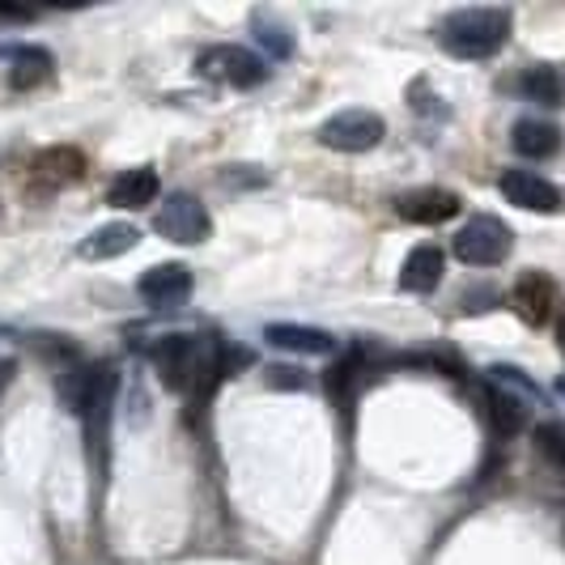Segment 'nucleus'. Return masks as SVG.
<instances>
[{
	"label": "nucleus",
	"mask_w": 565,
	"mask_h": 565,
	"mask_svg": "<svg viewBox=\"0 0 565 565\" xmlns=\"http://www.w3.org/2000/svg\"><path fill=\"white\" fill-rule=\"evenodd\" d=\"M149 358H153V370L170 392H192V387H200V379L204 383L226 379L222 374V340H196L174 332V337L158 340L149 349Z\"/></svg>",
	"instance_id": "f257e3e1"
},
{
	"label": "nucleus",
	"mask_w": 565,
	"mask_h": 565,
	"mask_svg": "<svg viewBox=\"0 0 565 565\" xmlns=\"http://www.w3.org/2000/svg\"><path fill=\"white\" fill-rule=\"evenodd\" d=\"M510 39V9L498 4H477V9H459L438 26V43L455 60H489L507 47Z\"/></svg>",
	"instance_id": "f03ea898"
},
{
	"label": "nucleus",
	"mask_w": 565,
	"mask_h": 565,
	"mask_svg": "<svg viewBox=\"0 0 565 565\" xmlns=\"http://www.w3.org/2000/svg\"><path fill=\"white\" fill-rule=\"evenodd\" d=\"M514 247V234L502 217H493V213H481V217H472V222H463V230L455 234V255L463 259V264H472V268H489V264H502Z\"/></svg>",
	"instance_id": "7ed1b4c3"
},
{
	"label": "nucleus",
	"mask_w": 565,
	"mask_h": 565,
	"mask_svg": "<svg viewBox=\"0 0 565 565\" xmlns=\"http://www.w3.org/2000/svg\"><path fill=\"white\" fill-rule=\"evenodd\" d=\"M387 124L379 111H366V107H349V111H337L332 119L319 124V145L337 149V153H366L383 141Z\"/></svg>",
	"instance_id": "20e7f679"
},
{
	"label": "nucleus",
	"mask_w": 565,
	"mask_h": 565,
	"mask_svg": "<svg viewBox=\"0 0 565 565\" xmlns=\"http://www.w3.org/2000/svg\"><path fill=\"white\" fill-rule=\"evenodd\" d=\"M158 234L179 243V247H196L213 234V217H209V209L196 196L174 192V196H167L162 213H158Z\"/></svg>",
	"instance_id": "39448f33"
},
{
	"label": "nucleus",
	"mask_w": 565,
	"mask_h": 565,
	"mask_svg": "<svg viewBox=\"0 0 565 565\" xmlns=\"http://www.w3.org/2000/svg\"><path fill=\"white\" fill-rule=\"evenodd\" d=\"M200 73L234 85V89H255V85L268 77V64L259 56H252V52H243V47H209L200 56Z\"/></svg>",
	"instance_id": "423d86ee"
},
{
	"label": "nucleus",
	"mask_w": 565,
	"mask_h": 565,
	"mask_svg": "<svg viewBox=\"0 0 565 565\" xmlns=\"http://www.w3.org/2000/svg\"><path fill=\"white\" fill-rule=\"evenodd\" d=\"M137 289H141V298L149 302V307L170 311V307H183V302L192 298L196 281H192L188 264H153L149 273H141Z\"/></svg>",
	"instance_id": "0eeeda50"
},
{
	"label": "nucleus",
	"mask_w": 565,
	"mask_h": 565,
	"mask_svg": "<svg viewBox=\"0 0 565 565\" xmlns=\"http://www.w3.org/2000/svg\"><path fill=\"white\" fill-rule=\"evenodd\" d=\"M481 413H484V425H489L498 438H514L519 429L532 425L527 399H519L514 392H507V387H493V383H481Z\"/></svg>",
	"instance_id": "6e6552de"
},
{
	"label": "nucleus",
	"mask_w": 565,
	"mask_h": 565,
	"mask_svg": "<svg viewBox=\"0 0 565 565\" xmlns=\"http://www.w3.org/2000/svg\"><path fill=\"white\" fill-rule=\"evenodd\" d=\"M498 188H502V196H507L510 204L532 209V213H557V209H562V192H557L548 179L532 174V170H507V174L498 179Z\"/></svg>",
	"instance_id": "1a4fd4ad"
},
{
	"label": "nucleus",
	"mask_w": 565,
	"mask_h": 565,
	"mask_svg": "<svg viewBox=\"0 0 565 565\" xmlns=\"http://www.w3.org/2000/svg\"><path fill=\"white\" fill-rule=\"evenodd\" d=\"M396 213L413 226H443L459 213V196L447 188H417L396 200Z\"/></svg>",
	"instance_id": "9d476101"
},
{
	"label": "nucleus",
	"mask_w": 565,
	"mask_h": 565,
	"mask_svg": "<svg viewBox=\"0 0 565 565\" xmlns=\"http://www.w3.org/2000/svg\"><path fill=\"white\" fill-rule=\"evenodd\" d=\"M553 302H557V285L548 281L544 273H523V277L514 281V289H510V307L519 311L523 323H532V328L548 323Z\"/></svg>",
	"instance_id": "9b49d317"
},
{
	"label": "nucleus",
	"mask_w": 565,
	"mask_h": 565,
	"mask_svg": "<svg viewBox=\"0 0 565 565\" xmlns=\"http://www.w3.org/2000/svg\"><path fill=\"white\" fill-rule=\"evenodd\" d=\"M443 273H447V255L438 243H417L408 259H404V268H399V289H408V294H429V289H438L443 281Z\"/></svg>",
	"instance_id": "f8f14e48"
},
{
	"label": "nucleus",
	"mask_w": 565,
	"mask_h": 565,
	"mask_svg": "<svg viewBox=\"0 0 565 565\" xmlns=\"http://www.w3.org/2000/svg\"><path fill=\"white\" fill-rule=\"evenodd\" d=\"M162 192V183H158V170L149 167H132L124 170V174H115L111 188H107V204L115 209H145V204H153Z\"/></svg>",
	"instance_id": "ddd939ff"
},
{
	"label": "nucleus",
	"mask_w": 565,
	"mask_h": 565,
	"mask_svg": "<svg viewBox=\"0 0 565 565\" xmlns=\"http://www.w3.org/2000/svg\"><path fill=\"white\" fill-rule=\"evenodd\" d=\"M264 337H268V344H277V349L307 353V358H328V353H337V337L323 332V328H307V323H273Z\"/></svg>",
	"instance_id": "4468645a"
},
{
	"label": "nucleus",
	"mask_w": 565,
	"mask_h": 565,
	"mask_svg": "<svg viewBox=\"0 0 565 565\" xmlns=\"http://www.w3.org/2000/svg\"><path fill=\"white\" fill-rule=\"evenodd\" d=\"M141 243V230L128 226V222H111V226H98L94 234L82 238V259H115V255L132 252Z\"/></svg>",
	"instance_id": "2eb2a0df"
},
{
	"label": "nucleus",
	"mask_w": 565,
	"mask_h": 565,
	"mask_svg": "<svg viewBox=\"0 0 565 565\" xmlns=\"http://www.w3.org/2000/svg\"><path fill=\"white\" fill-rule=\"evenodd\" d=\"M510 145L523 158H553L562 149V128L548 124V119H519L514 132H510Z\"/></svg>",
	"instance_id": "dca6fc26"
},
{
	"label": "nucleus",
	"mask_w": 565,
	"mask_h": 565,
	"mask_svg": "<svg viewBox=\"0 0 565 565\" xmlns=\"http://www.w3.org/2000/svg\"><path fill=\"white\" fill-rule=\"evenodd\" d=\"M362 379H366V353L362 349H349L337 366L328 370V392H332L337 404L349 408L353 396H358V387H362Z\"/></svg>",
	"instance_id": "f3484780"
},
{
	"label": "nucleus",
	"mask_w": 565,
	"mask_h": 565,
	"mask_svg": "<svg viewBox=\"0 0 565 565\" xmlns=\"http://www.w3.org/2000/svg\"><path fill=\"white\" fill-rule=\"evenodd\" d=\"M52 77V56L43 47H18L13 52V68H9V85L13 89H34Z\"/></svg>",
	"instance_id": "a211bd4d"
},
{
	"label": "nucleus",
	"mask_w": 565,
	"mask_h": 565,
	"mask_svg": "<svg viewBox=\"0 0 565 565\" xmlns=\"http://www.w3.org/2000/svg\"><path fill=\"white\" fill-rule=\"evenodd\" d=\"M98 379H103V366L64 370V379H60V399H64L73 413H85L89 399H94V392H98Z\"/></svg>",
	"instance_id": "6ab92c4d"
},
{
	"label": "nucleus",
	"mask_w": 565,
	"mask_h": 565,
	"mask_svg": "<svg viewBox=\"0 0 565 565\" xmlns=\"http://www.w3.org/2000/svg\"><path fill=\"white\" fill-rule=\"evenodd\" d=\"M514 85H519V94L532 98V103H562V82H557V73H553L548 64L527 68Z\"/></svg>",
	"instance_id": "aec40b11"
},
{
	"label": "nucleus",
	"mask_w": 565,
	"mask_h": 565,
	"mask_svg": "<svg viewBox=\"0 0 565 565\" xmlns=\"http://www.w3.org/2000/svg\"><path fill=\"white\" fill-rule=\"evenodd\" d=\"M536 451L548 459V463H557L565 472V425L562 422H548L536 429Z\"/></svg>",
	"instance_id": "412c9836"
},
{
	"label": "nucleus",
	"mask_w": 565,
	"mask_h": 565,
	"mask_svg": "<svg viewBox=\"0 0 565 565\" xmlns=\"http://www.w3.org/2000/svg\"><path fill=\"white\" fill-rule=\"evenodd\" d=\"M39 167H52V179H77L85 170V158L77 149H52V153H43Z\"/></svg>",
	"instance_id": "4be33fe9"
},
{
	"label": "nucleus",
	"mask_w": 565,
	"mask_h": 565,
	"mask_svg": "<svg viewBox=\"0 0 565 565\" xmlns=\"http://www.w3.org/2000/svg\"><path fill=\"white\" fill-rule=\"evenodd\" d=\"M255 39H259V43H264L273 56H281V60L294 52V43H289V39L281 34V26H268L264 18H255Z\"/></svg>",
	"instance_id": "5701e85b"
},
{
	"label": "nucleus",
	"mask_w": 565,
	"mask_h": 565,
	"mask_svg": "<svg viewBox=\"0 0 565 565\" xmlns=\"http://www.w3.org/2000/svg\"><path fill=\"white\" fill-rule=\"evenodd\" d=\"M268 383L273 387H307V374H298L289 366H268Z\"/></svg>",
	"instance_id": "b1692460"
},
{
	"label": "nucleus",
	"mask_w": 565,
	"mask_h": 565,
	"mask_svg": "<svg viewBox=\"0 0 565 565\" xmlns=\"http://www.w3.org/2000/svg\"><path fill=\"white\" fill-rule=\"evenodd\" d=\"M13 374H18V366H13L9 358H0V392H4L9 383H13Z\"/></svg>",
	"instance_id": "393cba45"
},
{
	"label": "nucleus",
	"mask_w": 565,
	"mask_h": 565,
	"mask_svg": "<svg viewBox=\"0 0 565 565\" xmlns=\"http://www.w3.org/2000/svg\"><path fill=\"white\" fill-rule=\"evenodd\" d=\"M562 349H565V323H562Z\"/></svg>",
	"instance_id": "a878e982"
}]
</instances>
